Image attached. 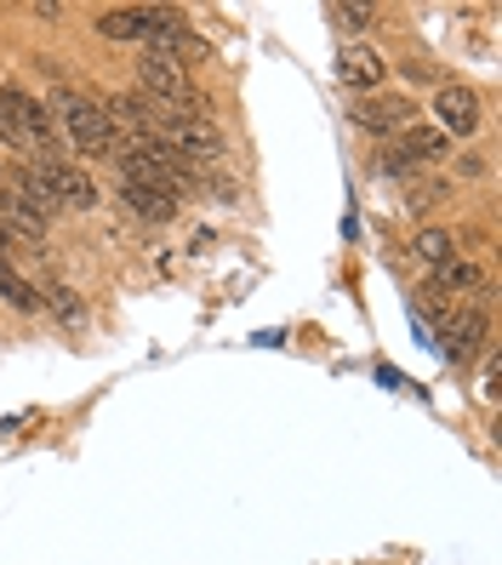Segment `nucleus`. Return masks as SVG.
<instances>
[{
    "mask_svg": "<svg viewBox=\"0 0 502 565\" xmlns=\"http://www.w3.org/2000/svg\"><path fill=\"white\" fill-rule=\"evenodd\" d=\"M325 18L338 23L343 35H360V29H372V23H377V12H372V7H349V0H338V7H331Z\"/></svg>",
    "mask_w": 502,
    "mask_h": 565,
    "instance_id": "obj_17",
    "label": "nucleus"
},
{
    "mask_svg": "<svg viewBox=\"0 0 502 565\" xmlns=\"http://www.w3.org/2000/svg\"><path fill=\"white\" fill-rule=\"evenodd\" d=\"M485 320H491V303H485V297H474V303H468V315L446 331V338H451V354L457 360H468V354H474L480 349V338H485Z\"/></svg>",
    "mask_w": 502,
    "mask_h": 565,
    "instance_id": "obj_11",
    "label": "nucleus"
},
{
    "mask_svg": "<svg viewBox=\"0 0 502 565\" xmlns=\"http://www.w3.org/2000/svg\"><path fill=\"white\" fill-rule=\"evenodd\" d=\"M97 35H104V41H149V35H154V7L97 12Z\"/></svg>",
    "mask_w": 502,
    "mask_h": 565,
    "instance_id": "obj_7",
    "label": "nucleus"
},
{
    "mask_svg": "<svg viewBox=\"0 0 502 565\" xmlns=\"http://www.w3.org/2000/svg\"><path fill=\"white\" fill-rule=\"evenodd\" d=\"M41 303H52V315L70 326V331H81L86 326V303H81V291H70V286H52V291H41Z\"/></svg>",
    "mask_w": 502,
    "mask_h": 565,
    "instance_id": "obj_15",
    "label": "nucleus"
},
{
    "mask_svg": "<svg viewBox=\"0 0 502 565\" xmlns=\"http://www.w3.org/2000/svg\"><path fill=\"white\" fill-rule=\"evenodd\" d=\"M0 228H7V235H23V241H41L46 235V217L29 206L23 194L7 189V194H0Z\"/></svg>",
    "mask_w": 502,
    "mask_h": 565,
    "instance_id": "obj_8",
    "label": "nucleus"
},
{
    "mask_svg": "<svg viewBox=\"0 0 502 565\" xmlns=\"http://www.w3.org/2000/svg\"><path fill=\"white\" fill-rule=\"evenodd\" d=\"M0 297H7V303H12L18 315H35V309H41V291L29 286V280H23V275L12 269L7 257H0Z\"/></svg>",
    "mask_w": 502,
    "mask_h": 565,
    "instance_id": "obj_13",
    "label": "nucleus"
},
{
    "mask_svg": "<svg viewBox=\"0 0 502 565\" xmlns=\"http://www.w3.org/2000/svg\"><path fill=\"white\" fill-rule=\"evenodd\" d=\"M41 172L57 194V212H92L97 206V183L81 172L75 160H41Z\"/></svg>",
    "mask_w": 502,
    "mask_h": 565,
    "instance_id": "obj_4",
    "label": "nucleus"
},
{
    "mask_svg": "<svg viewBox=\"0 0 502 565\" xmlns=\"http://www.w3.org/2000/svg\"><path fill=\"white\" fill-rule=\"evenodd\" d=\"M126 206H131V217H143V223H172L178 217L172 194H160L149 183H131V178H126Z\"/></svg>",
    "mask_w": 502,
    "mask_h": 565,
    "instance_id": "obj_10",
    "label": "nucleus"
},
{
    "mask_svg": "<svg viewBox=\"0 0 502 565\" xmlns=\"http://www.w3.org/2000/svg\"><path fill=\"white\" fill-rule=\"evenodd\" d=\"M412 252H417V263H423V269H440L446 257H457V241L446 235V228H423Z\"/></svg>",
    "mask_w": 502,
    "mask_h": 565,
    "instance_id": "obj_14",
    "label": "nucleus"
},
{
    "mask_svg": "<svg viewBox=\"0 0 502 565\" xmlns=\"http://www.w3.org/2000/svg\"><path fill=\"white\" fill-rule=\"evenodd\" d=\"M354 120H360V126H372V131H406L412 109H406V104H377V109H360Z\"/></svg>",
    "mask_w": 502,
    "mask_h": 565,
    "instance_id": "obj_16",
    "label": "nucleus"
},
{
    "mask_svg": "<svg viewBox=\"0 0 502 565\" xmlns=\"http://www.w3.org/2000/svg\"><path fill=\"white\" fill-rule=\"evenodd\" d=\"M104 115H109V126L115 131H131V143H149L154 138V104H149V97L143 92H115L109 97V104H104Z\"/></svg>",
    "mask_w": 502,
    "mask_h": 565,
    "instance_id": "obj_5",
    "label": "nucleus"
},
{
    "mask_svg": "<svg viewBox=\"0 0 502 565\" xmlns=\"http://www.w3.org/2000/svg\"><path fill=\"white\" fill-rule=\"evenodd\" d=\"M0 143H7V149H29V143H23V131H18V120H12L7 109H0Z\"/></svg>",
    "mask_w": 502,
    "mask_h": 565,
    "instance_id": "obj_18",
    "label": "nucleus"
},
{
    "mask_svg": "<svg viewBox=\"0 0 502 565\" xmlns=\"http://www.w3.org/2000/svg\"><path fill=\"white\" fill-rule=\"evenodd\" d=\"M434 131L440 138H468V131L480 126V92L474 86H440L434 92Z\"/></svg>",
    "mask_w": 502,
    "mask_h": 565,
    "instance_id": "obj_3",
    "label": "nucleus"
},
{
    "mask_svg": "<svg viewBox=\"0 0 502 565\" xmlns=\"http://www.w3.org/2000/svg\"><path fill=\"white\" fill-rule=\"evenodd\" d=\"M480 286V263L474 257H446L434 269V291H474Z\"/></svg>",
    "mask_w": 502,
    "mask_h": 565,
    "instance_id": "obj_12",
    "label": "nucleus"
},
{
    "mask_svg": "<svg viewBox=\"0 0 502 565\" xmlns=\"http://www.w3.org/2000/svg\"><path fill=\"white\" fill-rule=\"evenodd\" d=\"M154 143H165L183 160H223V131L206 115H183V109H160L154 115Z\"/></svg>",
    "mask_w": 502,
    "mask_h": 565,
    "instance_id": "obj_1",
    "label": "nucleus"
},
{
    "mask_svg": "<svg viewBox=\"0 0 502 565\" xmlns=\"http://www.w3.org/2000/svg\"><path fill=\"white\" fill-rule=\"evenodd\" d=\"M338 81L354 86V92H377L388 81V63L377 52H365V46H343L338 52Z\"/></svg>",
    "mask_w": 502,
    "mask_h": 565,
    "instance_id": "obj_6",
    "label": "nucleus"
},
{
    "mask_svg": "<svg viewBox=\"0 0 502 565\" xmlns=\"http://www.w3.org/2000/svg\"><path fill=\"white\" fill-rule=\"evenodd\" d=\"M63 131H70V143L81 154H115L120 149V131L109 126L104 104H92V97H70L63 104Z\"/></svg>",
    "mask_w": 502,
    "mask_h": 565,
    "instance_id": "obj_2",
    "label": "nucleus"
},
{
    "mask_svg": "<svg viewBox=\"0 0 502 565\" xmlns=\"http://www.w3.org/2000/svg\"><path fill=\"white\" fill-rule=\"evenodd\" d=\"M446 149H451V138H440L434 126H406L399 131V160H417V166H434V160H446Z\"/></svg>",
    "mask_w": 502,
    "mask_h": 565,
    "instance_id": "obj_9",
    "label": "nucleus"
}]
</instances>
